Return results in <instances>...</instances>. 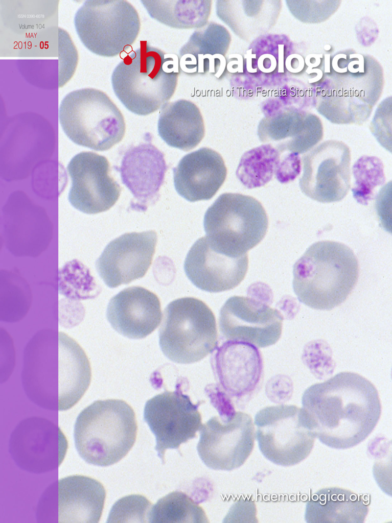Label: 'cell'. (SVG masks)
<instances>
[{
    "instance_id": "1",
    "label": "cell",
    "mask_w": 392,
    "mask_h": 523,
    "mask_svg": "<svg viewBox=\"0 0 392 523\" xmlns=\"http://www.w3.org/2000/svg\"><path fill=\"white\" fill-rule=\"evenodd\" d=\"M302 403L315 438L335 449L351 448L364 440L381 413L374 385L351 372H340L309 387Z\"/></svg>"
},
{
    "instance_id": "2",
    "label": "cell",
    "mask_w": 392,
    "mask_h": 523,
    "mask_svg": "<svg viewBox=\"0 0 392 523\" xmlns=\"http://www.w3.org/2000/svg\"><path fill=\"white\" fill-rule=\"evenodd\" d=\"M22 385L28 398L44 409L63 411L74 407L88 389L90 364L85 351L63 332L42 329L24 352Z\"/></svg>"
},
{
    "instance_id": "3",
    "label": "cell",
    "mask_w": 392,
    "mask_h": 523,
    "mask_svg": "<svg viewBox=\"0 0 392 523\" xmlns=\"http://www.w3.org/2000/svg\"><path fill=\"white\" fill-rule=\"evenodd\" d=\"M359 276L358 259L345 244L314 243L295 262L293 289L299 301L313 309L331 310L351 294Z\"/></svg>"
},
{
    "instance_id": "4",
    "label": "cell",
    "mask_w": 392,
    "mask_h": 523,
    "mask_svg": "<svg viewBox=\"0 0 392 523\" xmlns=\"http://www.w3.org/2000/svg\"><path fill=\"white\" fill-rule=\"evenodd\" d=\"M180 73L177 55L141 40L114 68L111 81L115 95L129 111L147 115L169 102Z\"/></svg>"
},
{
    "instance_id": "5",
    "label": "cell",
    "mask_w": 392,
    "mask_h": 523,
    "mask_svg": "<svg viewBox=\"0 0 392 523\" xmlns=\"http://www.w3.org/2000/svg\"><path fill=\"white\" fill-rule=\"evenodd\" d=\"M137 431L135 413L126 402L116 399L97 400L81 411L76 418L75 447L87 463L110 466L130 450Z\"/></svg>"
},
{
    "instance_id": "6",
    "label": "cell",
    "mask_w": 392,
    "mask_h": 523,
    "mask_svg": "<svg viewBox=\"0 0 392 523\" xmlns=\"http://www.w3.org/2000/svg\"><path fill=\"white\" fill-rule=\"evenodd\" d=\"M59 118L73 142L98 151L110 149L125 133L121 111L106 93L93 88L67 94L61 102Z\"/></svg>"
},
{
    "instance_id": "7",
    "label": "cell",
    "mask_w": 392,
    "mask_h": 523,
    "mask_svg": "<svg viewBox=\"0 0 392 523\" xmlns=\"http://www.w3.org/2000/svg\"><path fill=\"white\" fill-rule=\"evenodd\" d=\"M215 315L202 300L187 297L165 308L159 329V343L165 355L180 364L198 362L216 348Z\"/></svg>"
},
{
    "instance_id": "8",
    "label": "cell",
    "mask_w": 392,
    "mask_h": 523,
    "mask_svg": "<svg viewBox=\"0 0 392 523\" xmlns=\"http://www.w3.org/2000/svg\"><path fill=\"white\" fill-rule=\"evenodd\" d=\"M203 226L206 236L218 249L240 256L264 239L268 219L261 203L253 197L226 193L207 209Z\"/></svg>"
},
{
    "instance_id": "9",
    "label": "cell",
    "mask_w": 392,
    "mask_h": 523,
    "mask_svg": "<svg viewBox=\"0 0 392 523\" xmlns=\"http://www.w3.org/2000/svg\"><path fill=\"white\" fill-rule=\"evenodd\" d=\"M74 24L83 45L106 57L117 56L133 44L141 28L136 9L125 0L86 1L76 13Z\"/></svg>"
},
{
    "instance_id": "10",
    "label": "cell",
    "mask_w": 392,
    "mask_h": 523,
    "mask_svg": "<svg viewBox=\"0 0 392 523\" xmlns=\"http://www.w3.org/2000/svg\"><path fill=\"white\" fill-rule=\"evenodd\" d=\"M254 422L260 450L275 464L295 465L305 459L313 447L315 437L302 408L267 407L257 413Z\"/></svg>"
},
{
    "instance_id": "11",
    "label": "cell",
    "mask_w": 392,
    "mask_h": 523,
    "mask_svg": "<svg viewBox=\"0 0 392 523\" xmlns=\"http://www.w3.org/2000/svg\"><path fill=\"white\" fill-rule=\"evenodd\" d=\"M105 497V489L98 480L82 475L68 476L44 491L37 506V519L51 522L98 523Z\"/></svg>"
},
{
    "instance_id": "12",
    "label": "cell",
    "mask_w": 392,
    "mask_h": 523,
    "mask_svg": "<svg viewBox=\"0 0 392 523\" xmlns=\"http://www.w3.org/2000/svg\"><path fill=\"white\" fill-rule=\"evenodd\" d=\"M198 454L214 470L229 471L242 466L251 453L256 433L251 417L235 412L229 418L214 416L200 429Z\"/></svg>"
},
{
    "instance_id": "13",
    "label": "cell",
    "mask_w": 392,
    "mask_h": 523,
    "mask_svg": "<svg viewBox=\"0 0 392 523\" xmlns=\"http://www.w3.org/2000/svg\"><path fill=\"white\" fill-rule=\"evenodd\" d=\"M302 160L299 185L305 195L321 203L338 202L346 196L350 187L351 152L345 143L326 140Z\"/></svg>"
},
{
    "instance_id": "14",
    "label": "cell",
    "mask_w": 392,
    "mask_h": 523,
    "mask_svg": "<svg viewBox=\"0 0 392 523\" xmlns=\"http://www.w3.org/2000/svg\"><path fill=\"white\" fill-rule=\"evenodd\" d=\"M199 404H194L180 390L165 391L146 402L144 419L155 436V449L163 464L167 449H178L196 437L202 425Z\"/></svg>"
},
{
    "instance_id": "15",
    "label": "cell",
    "mask_w": 392,
    "mask_h": 523,
    "mask_svg": "<svg viewBox=\"0 0 392 523\" xmlns=\"http://www.w3.org/2000/svg\"><path fill=\"white\" fill-rule=\"evenodd\" d=\"M67 170L72 180L68 200L79 211L87 214L104 212L119 199L121 188L111 176L105 156L93 152H80L72 158Z\"/></svg>"
},
{
    "instance_id": "16",
    "label": "cell",
    "mask_w": 392,
    "mask_h": 523,
    "mask_svg": "<svg viewBox=\"0 0 392 523\" xmlns=\"http://www.w3.org/2000/svg\"><path fill=\"white\" fill-rule=\"evenodd\" d=\"M283 317L264 302L247 297L228 298L219 313L220 331L226 339L250 343L262 348L280 339Z\"/></svg>"
},
{
    "instance_id": "17",
    "label": "cell",
    "mask_w": 392,
    "mask_h": 523,
    "mask_svg": "<svg viewBox=\"0 0 392 523\" xmlns=\"http://www.w3.org/2000/svg\"><path fill=\"white\" fill-rule=\"evenodd\" d=\"M66 439L56 425L39 418L24 420L12 433L9 450L21 468L34 473L54 469L64 458Z\"/></svg>"
},
{
    "instance_id": "18",
    "label": "cell",
    "mask_w": 392,
    "mask_h": 523,
    "mask_svg": "<svg viewBox=\"0 0 392 523\" xmlns=\"http://www.w3.org/2000/svg\"><path fill=\"white\" fill-rule=\"evenodd\" d=\"M157 241L153 230L126 233L114 239L96 260L99 276L110 288L143 277L151 264Z\"/></svg>"
},
{
    "instance_id": "19",
    "label": "cell",
    "mask_w": 392,
    "mask_h": 523,
    "mask_svg": "<svg viewBox=\"0 0 392 523\" xmlns=\"http://www.w3.org/2000/svg\"><path fill=\"white\" fill-rule=\"evenodd\" d=\"M258 128L261 141L273 146L281 153H305L323 137V127L315 115L295 107L266 105Z\"/></svg>"
},
{
    "instance_id": "20",
    "label": "cell",
    "mask_w": 392,
    "mask_h": 523,
    "mask_svg": "<svg viewBox=\"0 0 392 523\" xmlns=\"http://www.w3.org/2000/svg\"><path fill=\"white\" fill-rule=\"evenodd\" d=\"M248 265L247 253L235 256L218 249L206 236L198 239L189 251L184 270L199 289L210 293L232 290L244 279Z\"/></svg>"
},
{
    "instance_id": "21",
    "label": "cell",
    "mask_w": 392,
    "mask_h": 523,
    "mask_svg": "<svg viewBox=\"0 0 392 523\" xmlns=\"http://www.w3.org/2000/svg\"><path fill=\"white\" fill-rule=\"evenodd\" d=\"M216 349L212 366L221 391L236 399L251 395L260 383L263 371L262 358L257 347L227 340Z\"/></svg>"
},
{
    "instance_id": "22",
    "label": "cell",
    "mask_w": 392,
    "mask_h": 523,
    "mask_svg": "<svg viewBox=\"0 0 392 523\" xmlns=\"http://www.w3.org/2000/svg\"><path fill=\"white\" fill-rule=\"evenodd\" d=\"M106 317L120 334L131 339L144 338L160 323V302L155 294L143 287H129L110 300Z\"/></svg>"
},
{
    "instance_id": "23",
    "label": "cell",
    "mask_w": 392,
    "mask_h": 523,
    "mask_svg": "<svg viewBox=\"0 0 392 523\" xmlns=\"http://www.w3.org/2000/svg\"><path fill=\"white\" fill-rule=\"evenodd\" d=\"M167 169L163 153L150 141L127 149L119 171L122 183L136 200L132 207L145 210L158 198Z\"/></svg>"
},
{
    "instance_id": "24",
    "label": "cell",
    "mask_w": 392,
    "mask_h": 523,
    "mask_svg": "<svg viewBox=\"0 0 392 523\" xmlns=\"http://www.w3.org/2000/svg\"><path fill=\"white\" fill-rule=\"evenodd\" d=\"M227 169L222 156L204 147L186 155L173 169L175 188L190 202L208 200L223 184Z\"/></svg>"
},
{
    "instance_id": "25",
    "label": "cell",
    "mask_w": 392,
    "mask_h": 523,
    "mask_svg": "<svg viewBox=\"0 0 392 523\" xmlns=\"http://www.w3.org/2000/svg\"><path fill=\"white\" fill-rule=\"evenodd\" d=\"M278 1H217L218 17L241 39L263 36L274 26L281 10Z\"/></svg>"
},
{
    "instance_id": "26",
    "label": "cell",
    "mask_w": 392,
    "mask_h": 523,
    "mask_svg": "<svg viewBox=\"0 0 392 523\" xmlns=\"http://www.w3.org/2000/svg\"><path fill=\"white\" fill-rule=\"evenodd\" d=\"M369 501L351 490L332 487L312 494L307 503V522H363L368 511Z\"/></svg>"
},
{
    "instance_id": "27",
    "label": "cell",
    "mask_w": 392,
    "mask_h": 523,
    "mask_svg": "<svg viewBox=\"0 0 392 523\" xmlns=\"http://www.w3.org/2000/svg\"><path fill=\"white\" fill-rule=\"evenodd\" d=\"M158 131L171 147L185 151L194 149L202 140L205 132L199 108L185 99L168 102L160 109Z\"/></svg>"
},
{
    "instance_id": "28",
    "label": "cell",
    "mask_w": 392,
    "mask_h": 523,
    "mask_svg": "<svg viewBox=\"0 0 392 523\" xmlns=\"http://www.w3.org/2000/svg\"><path fill=\"white\" fill-rule=\"evenodd\" d=\"M231 35L223 26L210 22L195 31L180 49L178 57L180 73L188 75L210 73L215 58L225 56Z\"/></svg>"
},
{
    "instance_id": "29",
    "label": "cell",
    "mask_w": 392,
    "mask_h": 523,
    "mask_svg": "<svg viewBox=\"0 0 392 523\" xmlns=\"http://www.w3.org/2000/svg\"><path fill=\"white\" fill-rule=\"evenodd\" d=\"M149 16L174 29H199L208 23L210 0H141Z\"/></svg>"
},
{
    "instance_id": "30",
    "label": "cell",
    "mask_w": 392,
    "mask_h": 523,
    "mask_svg": "<svg viewBox=\"0 0 392 523\" xmlns=\"http://www.w3.org/2000/svg\"><path fill=\"white\" fill-rule=\"evenodd\" d=\"M281 154L268 144L246 152L242 156L237 168V178L248 188L264 186L275 175L281 160Z\"/></svg>"
},
{
    "instance_id": "31",
    "label": "cell",
    "mask_w": 392,
    "mask_h": 523,
    "mask_svg": "<svg viewBox=\"0 0 392 523\" xmlns=\"http://www.w3.org/2000/svg\"><path fill=\"white\" fill-rule=\"evenodd\" d=\"M149 522H207L204 510L186 493H169L153 506L149 512Z\"/></svg>"
},
{
    "instance_id": "32",
    "label": "cell",
    "mask_w": 392,
    "mask_h": 523,
    "mask_svg": "<svg viewBox=\"0 0 392 523\" xmlns=\"http://www.w3.org/2000/svg\"><path fill=\"white\" fill-rule=\"evenodd\" d=\"M352 173L353 196L358 203L366 205L376 197L377 188L385 183L383 163L377 157L363 155L354 163Z\"/></svg>"
},
{
    "instance_id": "33",
    "label": "cell",
    "mask_w": 392,
    "mask_h": 523,
    "mask_svg": "<svg viewBox=\"0 0 392 523\" xmlns=\"http://www.w3.org/2000/svg\"><path fill=\"white\" fill-rule=\"evenodd\" d=\"M151 507V502L144 496H125L112 506L107 522H146Z\"/></svg>"
},
{
    "instance_id": "34",
    "label": "cell",
    "mask_w": 392,
    "mask_h": 523,
    "mask_svg": "<svg viewBox=\"0 0 392 523\" xmlns=\"http://www.w3.org/2000/svg\"><path fill=\"white\" fill-rule=\"evenodd\" d=\"M391 105L379 106L370 125V130L379 144L391 152Z\"/></svg>"
},
{
    "instance_id": "35",
    "label": "cell",
    "mask_w": 392,
    "mask_h": 523,
    "mask_svg": "<svg viewBox=\"0 0 392 523\" xmlns=\"http://www.w3.org/2000/svg\"><path fill=\"white\" fill-rule=\"evenodd\" d=\"M301 160L299 154L287 153L282 156L275 176L280 183H286L294 180L299 174Z\"/></svg>"
}]
</instances>
